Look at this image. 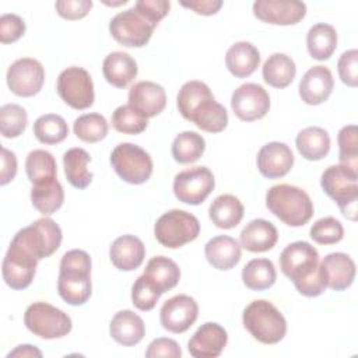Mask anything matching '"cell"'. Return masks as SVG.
I'll list each match as a JSON object with an SVG mask.
<instances>
[{"instance_id":"1","label":"cell","mask_w":358,"mask_h":358,"mask_svg":"<svg viewBox=\"0 0 358 358\" xmlns=\"http://www.w3.org/2000/svg\"><path fill=\"white\" fill-rule=\"evenodd\" d=\"M280 268L303 296H319L327 288L320 271L319 253L309 242L298 241L285 246L280 255Z\"/></svg>"},{"instance_id":"2","label":"cell","mask_w":358,"mask_h":358,"mask_svg":"<svg viewBox=\"0 0 358 358\" xmlns=\"http://www.w3.org/2000/svg\"><path fill=\"white\" fill-rule=\"evenodd\" d=\"M91 257L85 250L73 249L63 255L59 267L57 292L73 306L84 305L92 292Z\"/></svg>"},{"instance_id":"3","label":"cell","mask_w":358,"mask_h":358,"mask_svg":"<svg viewBox=\"0 0 358 358\" xmlns=\"http://www.w3.org/2000/svg\"><path fill=\"white\" fill-rule=\"evenodd\" d=\"M266 206L271 214L289 227H302L313 215L309 194L294 185H274L266 193Z\"/></svg>"},{"instance_id":"4","label":"cell","mask_w":358,"mask_h":358,"mask_svg":"<svg viewBox=\"0 0 358 358\" xmlns=\"http://www.w3.org/2000/svg\"><path fill=\"white\" fill-rule=\"evenodd\" d=\"M242 322L250 336L263 344H277L287 334L285 317L266 299L250 302L242 313Z\"/></svg>"},{"instance_id":"5","label":"cell","mask_w":358,"mask_h":358,"mask_svg":"<svg viewBox=\"0 0 358 358\" xmlns=\"http://www.w3.org/2000/svg\"><path fill=\"white\" fill-rule=\"evenodd\" d=\"M320 186L323 192L333 199L341 214L351 220H357L358 201V172L344 165H331L322 173Z\"/></svg>"},{"instance_id":"6","label":"cell","mask_w":358,"mask_h":358,"mask_svg":"<svg viewBox=\"0 0 358 358\" xmlns=\"http://www.w3.org/2000/svg\"><path fill=\"white\" fill-rule=\"evenodd\" d=\"M200 234L199 220L183 210H169L154 225L155 239L168 249H178L194 241Z\"/></svg>"},{"instance_id":"7","label":"cell","mask_w":358,"mask_h":358,"mask_svg":"<svg viewBox=\"0 0 358 358\" xmlns=\"http://www.w3.org/2000/svg\"><path fill=\"white\" fill-rule=\"evenodd\" d=\"M62 229L49 217H43L20 229L11 242L29 252L38 260L52 256L62 243Z\"/></svg>"},{"instance_id":"8","label":"cell","mask_w":358,"mask_h":358,"mask_svg":"<svg viewBox=\"0 0 358 358\" xmlns=\"http://www.w3.org/2000/svg\"><path fill=\"white\" fill-rule=\"evenodd\" d=\"M24 324L32 334L45 340L64 337L73 327L70 316L48 302L31 303L24 313Z\"/></svg>"},{"instance_id":"9","label":"cell","mask_w":358,"mask_h":358,"mask_svg":"<svg viewBox=\"0 0 358 358\" xmlns=\"http://www.w3.org/2000/svg\"><path fill=\"white\" fill-rule=\"evenodd\" d=\"M110 165L116 175L130 185L145 183L152 175L150 154L133 143L117 144L110 154Z\"/></svg>"},{"instance_id":"10","label":"cell","mask_w":358,"mask_h":358,"mask_svg":"<svg viewBox=\"0 0 358 358\" xmlns=\"http://www.w3.org/2000/svg\"><path fill=\"white\" fill-rule=\"evenodd\" d=\"M59 96L73 109L83 110L92 106L95 99L94 83L90 73L83 67H67L56 83Z\"/></svg>"},{"instance_id":"11","label":"cell","mask_w":358,"mask_h":358,"mask_svg":"<svg viewBox=\"0 0 358 358\" xmlns=\"http://www.w3.org/2000/svg\"><path fill=\"white\" fill-rule=\"evenodd\" d=\"M154 25L143 18L134 8L116 14L109 22L112 38L126 48H143L152 36Z\"/></svg>"},{"instance_id":"12","label":"cell","mask_w":358,"mask_h":358,"mask_svg":"<svg viewBox=\"0 0 358 358\" xmlns=\"http://www.w3.org/2000/svg\"><path fill=\"white\" fill-rule=\"evenodd\" d=\"M215 186L214 175L207 166H193L179 172L173 179V193L185 204H201Z\"/></svg>"},{"instance_id":"13","label":"cell","mask_w":358,"mask_h":358,"mask_svg":"<svg viewBox=\"0 0 358 358\" xmlns=\"http://www.w3.org/2000/svg\"><path fill=\"white\" fill-rule=\"evenodd\" d=\"M38 259L11 242L3 259V280L13 289H25L31 285L38 266Z\"/></svg>"},{"instance_id":"14","label":"cell","mask_w":358,"mask_h":358,"mask_svg":"<svg viewBox=\"0 0 358 358\" xmlns=\"http://www.w3.org/2000/svg\"><path fill=\"white\" fill-rule=\"evenodd\" d=\"M6 80L13 94L24 98L34 96L43 87L45 69L38 60L22 57L8 67Z\"/></svg>"},{"instance_id":"15","label":"cell","mask_w":358,"mask_h":358,"mask_svg":"<svg viewBox=\"0 0 358 358\" xmlns=\"http://www.w3.org/2000/svg\"><path fill=\"white\" fill-rule=\"evenodd\" d=\"M231 106L238 119L253 122L266 116L270 109V96L262 85L246 83L232 92Z\"/></svg>"},{"instance_id":"16","label":"cell","mask_w":358,"mask_h":358,"mask_svg":"<svg viewBox=\"0 0 358 358\" xmlns=\"http://www.w3.org/2000/svg\"><path fill=\"white\" fill-rule=\"evenodd\" d=\"M199 305L189 295H175L164 302L159 310V320L165 330L180 334L197 320Z\"/></svg>"},{"instance_id":"17","label":"cell","mask_w":358,"mask_h":358,"mask_svg":"<svg viewBox=\"0 0 358 358\" xmlns=\"http://www.w3.org/2000/svg\"><path fill=\"white\" fill-rule=\"evenodd\" d=\"M253 14L273 25H295L306 15V4L296 0H256Z\"/></svg>"},{"instance_id":"18","label":"cell","mask_w":358,"mask_h":358,"mask_svg":"<svg viewBox=\"0 0 358 358\" xmlns=\"http://www.w3.org/2000/svg\"><path fill=\"white\" fill-rule=\"evenodd\" d=\"M227 343V330L215 322H207L190 337L187 350L194 358H215L221 355Z\"/></svg>"},{"instance_id":"19","label":"cell","mask_w":358,"mask_h":358,"mask_svg":"<svg viewBox=\"0 0 358 358\" xmlns=\"http://www.w3.org/2000/svg\"><path fill=\"white\" fill-rule=\"evenodd\" d=\"M257 169L267 179H278L285 176L294 165V154L291 148L280 141L264 144L257 152Z\"/></svg>"},{"instance_id":"20","label":"cell","mask_w":358,"mask_h":358,"mask_svg":"<svg viewBox=\"0 0 358 358\" xmlns=\"http://www.w3.org/2000/svg\"><path fill=\"white\" fill-rule=\"evenodd\" d=\"M129 105L144 117H154L165 109V90L152 81H138L129 91Z\"/></svg>"},{"instance_id":"21","label":"cell","mask_w":358,"mask_h":358,"mask_svg":"<svg viewBox=\"0 0 358 358\" xmlns=\"http://www.w3.org/2000/svg\"><path fill=\"white\" fill-rule=\"evenodd\" d=\"M320 271L327 288L344 291L354 282L355 263L347 253L334 252L323 257Z\"/></svg>"},{"instance_id":"22","label":"cell","mask_w":358,"mask_h":358,"mask_svg":"<svg viewBox=\"0 0 358 358\" xmlns=\"http://www.w3.org/2000/svg\"><path fill=\"white\" fill-rule=\"evenodd\" d=\"M334 80L331 71L324 66L310 67L299 81V96L308 105L326 102L333 91Z\"/></svg>"},{"instance_id":"23","label":"cell","mask_w":358,"mask_h":358,"mask_svg":"<svg viewBox=\"0 0 358 358\" xmlns=\"http://www.w3.org/2000/svg\"><path fill=\"white\" fill-rule=\"evenodd\" d=\"M109 257L117 270L133 271L143 264L145 246L141 239L134 235H122L112 242Z\"/></svg>"},{"instance_id":"24","label":"cell","mask_w":358,"mask_h":358,"mask_svg":"<svg viewBox=\"0 0 358 358\" xmlns=\"http://www.w3.org/2000/svg\"><path fill=\"white\" fill-rule=\"evenodd\" d=\"M278 241V232L273 222L257 218L252 220L249 224L243 227L239 236L241 248L259 253V252H267L275 246Z\"/></svg>"},{"instance_id":"25","label":"cell","mask_w":358,"mask_h":358,"mask_svg":"<svg viewBox=\"0 0 358 358\" xmlns=\"http://www.w3.org/2000/svg\"><path fill=\"white\" fill-rule=\"evenodd\" d=\"M109 333L117 344L131 347L144 338L145 324L137 313L126 309L115 313L109 324Z\"/></svg>"},{"instance_id":"26","label":"cell","mask_w":358,"mask_h":358,"mask_svg":"<svg viewBox=\"0 0 358 358\" xmlns=\"http://www.w3.org/2000/svg\"><path fill=\"white\" fill-rule=\"evenodd\" d=\"M204 255L214 268L231 270L241 260V243L228 235H218L206 243Z\"/></svg>"},{"instance_id":"27","label":"cell","mask_w":358,"mask_h":358,"mask_svg":"<svg viewBox=\"0 0 358 358\" xmlns=\"http://www.w3.org/2000/svg\"><path fill=\"white\" fill-rule=\"evenodd\" d=\"M102 73L105 80L116 87H127L138 73L136 60L126 52H112L109 53L102 63Z\"/></svg>"},{"instance_id":"28","label":"cell","mask_w":358,"mask_h":358,"mask_svg":"<svg viewBox=\"0 0 358 358\" xmlns=\"http://www.w3.org/2000/svg\"><path fill=\"white\" fill-rule=\"evenodd\" d=\"M143 275L162 295L178 285L180 280V268L166 256H154L148 260Z\"/></svg>"},{"instance_id":"29","label":"cell","mask_w":358,"mask_h":358,"mask_svg":"<svg viewBox=\"0 0 358 358\" xmlns=\"http://www.w3.org/2000/svg\"><path fill=\"white\" fill-rule=\"evenodd\" d=\"M260 63V53L250 42H235L225 55L227 69L236 78H246L252 76Z\"/></svg>"},{"instance_id":"30","label":"cell","mask_w":358,"mask_h":358,"mask_svg":"<svg viewBox=\"0 0 358 358\" xmlns=\"http://www.w3.org/2000/svg\"><path fill=\"white\" fill-rule=\"evenodd\" d=\"M243 204L234 194H221L208 208V217L217 228H235L243 218Z\"/></svg>"},{"instance_id":"31","label":"cell","mask_w":358,"mask_h":358,"mask_svg":"<svg viewBox=\"0 0 358 358\" xmlns=\"http://www.w3.org/2000/svg\"><path fill=\"white\" fill-rule=\"evenodd\" d=\"M189 122L207 133H220L228 124V112L214 96L203 101L190 115Z\"/></svg>"},{"instance_id":"32","label":"cell","mask_w":358,"mask_h":358,"mask_svg":"<svg viewBox=\"0 0 358 358\" xmlns=\"http://www.w3.org/2000/svg\"><path fill=\"white\" fill-rule=\"evenodd\" d=\"M295 144L305 159L319 161L330 151V136L319 126H309L298 133Z\"/></svg>"},{"instance_id":"33","label":"cell","mask_w":358,"mask_h":358,"mask_svg":"<svg viewBox=\"0 0 358 358\" xmlns=\"http://www.w3.org/2000/svg\"><path fill=\"white\" fill-rule=\"evenodd\" d=\"M90 154L80 147L70 148L63 155L64 175L69 183L76 189H85L92 182V172L88 169Z\"/></svg>"},{"instance_id":"34","label":"cell","mask_w":358,"mask_h":358,"mask_svg":"<svg viewBox=\"0 0 358 358\" xmlns=\"http://www.w3.org/2000/svg\"><path fill=\"white\" fill-rule=\"evenodd\" d=\"M263 80L273 88L288 87L296 74L295 62L285 53H273L267 57L262 69Z\"/></svg>"},{"instance_id":"35","label":"cell","mask_w":358,"mask_h":358,"mask_svg":"<svg viewBox=\"0 0 358 358\" xmlns=\"http://www.w3.org/2000/svg\"><path fill=\"white\" fill-rule=\"evenodd\" d=\"M306 48L310 57L316 60H327L337 48V32L330 24H315L306 35Z\"/></svg>"},{"instance_id":"36","label":"cell","mask_w":358,"mask_h":358,"mask_svg":"<svg viewBox=\"0 0 358 358\" xmlns=\"http://www.w3.org/2000/svg\"><path fill=\"white\" fill-rule=\"evenodd\" d=\"M32 206L43 215L56 213L64 201V190L57 179L34 185L31 189Z\"/></svg>"},{"instance_id":"37","label":"cell","mask_w":358,"mask_h":358,"mask_svg":"<svg viewBox=\"0 0 358 358\" xmlns=\"http://www.w3.org/2000/svg\"><path fill=\"white\" fill-rule=\"evenodd\" d=\"M277 278L275 267L271 260L260 257L246 263L242 270V281L252 291H264L274 285Z\"/></svg>"},{"instance_id":"38","label":"cell","mask_w":358,"mask_h":358,"mask_svg":"<svg viewBox=\"0 0 358 358\" xmlns=\"http://www.w3.org/2000/svg\"><path fill=\"white\" fill-rule=\"evenodd\" d=\"M25 171L32 185L57 179L56 159L49 151L45 150H34L27 155Z\"/></svg>"},{"instance_id":"39","label":"cell","mask_w":358,"mask_h":358,"mask_svg":"<svg viewBox=\"0 0 358 358\" xmlns=\"http://www.w3.org/2000/svg\"><path fill=\"white\" fill-rule=\"evenodd\" d=\"M206 150V141L196 131H182L172 143V157L179 164L196 162Z\"/></svg>"},{"instance_id":"40","label":"cell","mask_w":358,"mask_h":358,"mask_svg":"<svg viewBox=\"0 0 358 358\" xmlns=\"http://www.w3.org/2000/svg\"><path fill=\"white\" fill-rule=\"evenodd\" d=\"M34 134L39 143L53 145L62 143L69 136V126L60 115L46 113L35 120Z\"/></svg>"},{"instance_id":"41","label":"cell","mask_w":358,"mask_h":358,"mask_svg":"<svg viewBox=\"0 0 358 358\" xmlns=\"http://www.w3.org/2000/svg\"><path fill=\"white\" fill-rule=\"evenodd\" d=\"M214 96L211 90L208 88L207 84H204L203 81H187L185 83L176 96V105L178 109L180 112V115L189 120L190 115L194 112V109L206 99Z\"/></svg>"},{"instance_id":"42","label":"cell","mask_w":358,"mask_h":358,"mask_svg":"<svg viewBox=\"0 0 358 358\" xmlns=\"http://www.w3.org/2000/svg\"><path fill=\"white\" fill-rule=\"evenodd\" d=\"M106 119L99 113H85L74 120L73 131L84 143H98L108 134Z\"/></svg>"},{"instance_id":"43","label":"cell","mask_w":358,"mask_h":358,"mask_svg":"<svg viewBox=\"0 0 358 358\" xmlns=\"http://www.w3.org/2000/svg\"><path fill=\"white\" fill-rule=\"evenodd\" d=\"M28 124L27 110L17 103H6L0 108V131L6 138L21 136Z\"/></svg>"},{"instance_id":"44","label":"cell","mask_w":358,"mask_h":358,"mask_svg":"<svg viewBox=\"0 0 358 358\" xmlns=\"http://www.w3.org/2000/svg\"><path fill=\"white\" fill-rule=\"evenodd\" d=\"M112 126L116 131L123 134H140L147 126L148 120L134 108L127 105H120L112 113Z\"/></svg>"},{"instance_id":"45","label":"cell","mask_w":358,"mask_h":358,"mask_svg":"<svg viewBox=\"0 0 358 358\" xmlns=\"http://www.w3.org/2000/svg\"><path fill=\"white\" fill-rule=\"evenodd\" d=\"M340 165L358 172V130L355 124L344 126L337 136Z\"/></svg>"},{"instance_id":"46","label":"cell","mask_w":358,"mask_h":358,"mask_svg":"<svg viewBox=\"0 0 358 358\" xmlns=\"http://www.w3.org/2000/svg\"><path fill=\"white\" fill-rule=\"evenodd\" d=\"M309 234L313 242L319 245H334L344 238V228L334 217H324L310 227Z\"/></svg>"},{"instance_id":"47","label":"cell","mask_w":358,"mask_h":358,"mask_svg":"<svg viewBox=\"0 0 358 358\" xmlns=\"http://www.w3.org/2000/svg\"><path fill=\"white\" fill-rule=\"evenodd\" d=\"M159 296L161 294L147 281L144 275L137 277L131 287V302L137 309L143 312L154 309Z\"/></svg>"},{"instance_id":"48","label":"cell","mask_w":358,"mask_h":358,"mask_svg":"<svg viewBox=\"0 0 358 358\" xmlns=\"http://www.w3.org/2000/svg\"><path fill=\"white\" fill-rule=\"evenodd\" d=\"M136 13L145 18L154 27L169 13L171 3L168 0H138L134 3Z\"/></svg>"},{"instance_id":"49","label":"cell","mask_w":358,"mask_h":358,"mask_svg":"<svg viewBox=\"0 0 358 358\" xmlns=\"http://www.w3.org/2000/svg\"><path fill=\"white\" fill-rule=\"evenodd\" d=\"M337 70L340 80L351 87L355 88L358 85V50L350 49L345 50L337 63Z\"/></svg>"},{"instance_id":"50","label":"cell","mask_w":358,"mask_h":358,"mask_svg":"<svg viewBox=\"0 0 358 358\" xmlns=\"http://www.w3.org/2000/svg\"><path fill=\"white\" fill-rule=\"evenodd\" d=\"M25 34V22L17 14H3L0 17V42L13 43Z\"/></svg>"},{"instance_id":"51","label":"cell","mask_w":358,"mask_h":358,"mask_svg":"<svg viewBox=\"0 0 358 358\" xmlns=\"http://www.w3.org/2000/svg\"><path fill=\"white\" fill-rule=\"evenodd\" d=\"M57 14L64 20H81L92 8L91 0H59L55 4Z\"/></svg>"},{"instance_id":"52","label":"cell","mask_w":358,"mask_h":358,"mask_svg":"<svg viewBox=\"0 0 358 358\" xmlns=\"http://www.w3.org/2000/svg\"><path fill=\"white\" fill-rule=\"evenodd\" d=\"M182 355V350L179 347V344L172 340V338H166V337H159L152 340L145 351V357L147 358H179Z\"/></svg>"},{"instance_id":"53","label":"cell","mask_w":358,"mask_h":358,"mask_svg":"<svg viewBox=\"0 0 358 358\" xmlns=\"http://www.w3.org/2000/svg\"><path fill=\"white\" fill-rule=\"evenodd\" d=\"M17 173V158L15 154L6 147L1 148V172H0V185L4 186L10 183Z\"/></svg>"},{"instance_id":"54","label":"cell","mask_w":358,"mask_h":358,"mask_svg":"<svg viewBox=\"0 0 358 358\" xmlns=\"http://www.w3.org/2000/svg\"><path fill=\"white\" fill-rule=\"evenodd\" d=\"M182 7L193 10L200 15H213L217 14L222 7V1L220 0H193V1H180Z\"/></svg>"},{"instance_id":"55","label":"cell","mask_w":358,"mask_h":358,"mask_svg":"<svg viewBox=\"0 0 358 358\" xmlns=\"http://www.w3.org/2000/svg\"><path fill=\"white\" fill-rule=\"evenodd\" d=\"M11 357H38V358H41L42 352L35 345L22 344L7 354V358H11Z\"/></svg>"}]
</instances>
